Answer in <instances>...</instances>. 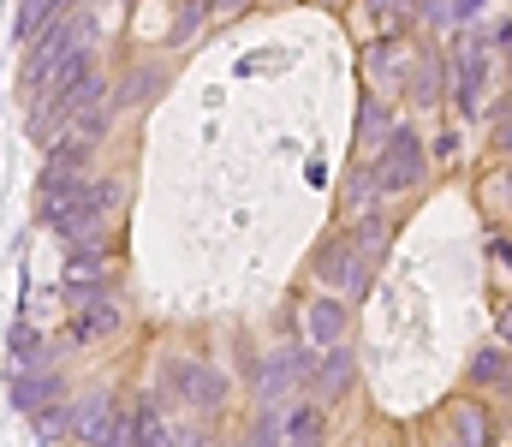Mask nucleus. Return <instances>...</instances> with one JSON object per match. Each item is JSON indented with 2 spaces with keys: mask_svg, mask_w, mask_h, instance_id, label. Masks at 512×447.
I'll return each instance as SVG.
<instances>
[{
  "mask_svg": "<svg viewBox=\"0 0 512 447\" xmlns=\"http://www.w3.org/2000/svg\"><path fill=\"white\" fill-rule=\"evenodd\" d=\"M310 370H316V346H310V340H280L268 358H251L245 388H251L256 406L280 412V406L292 400V388H304V382H310Z\"/></svg>",
  "mask_w": 512,
  "mask_h": 447,
  "instance_id": "1",
  "label": "nucleus"
},
{
  "mask_svg": "<svg viewBox=\"0 0 512 447\" xmlns=\"http://www.w3.org/2000/svg\"><path fill=\"white\" fill-rule=\"evenodd\" d=\"M310 269H316L322 293H340L346 304H358V298L376 293V269L358 257V239H352V227H334V233H322V245H316Z\"/></svg>",
  "mask_w": 512,
  "mask_h": 447,
  "instance_id": "2",
  "label": "nucleus"
},
{
  "mask_svg": "<svg viewBox=\"0 0 512 447\" xmlns=\"http://www.w3.org/2000/svg\"><path fill=\"white\" fill-rule=\"evenodd\" d=\"M161 400H173V406H185L197 418H215L233 400V376L215 370V364H203V358H173L161 370Z\"/></svg>",
  "mask_w": 512,
  "mask_h": 447,
  "instance_id": "3",
  "label": "nucleus"
},
{
  "mask_svg": "<svg viewBox=\"0 0 512 447\" xmlns=\"http://www.w3.org/2000/svg\"><path fill=\"white\" fill-rule=\"evenodd\" d=\"M90 30H96V18H90V12H66V18H54V24L30 42V60H24V90H36V96H42V90H48V78H54V66L90 48Z\"/></svg>",
  "mask_w": 512,
  "mask_h": 447,
  "instance_id": "4",
  "label": "nucleus"
},
{
  "mask_svg": "<svg viewBox=\"0 0 512 447\" xmlns=\"http://www.w3.org/2000/svg\"><path fill=\"white\" fill-rule=\"evenodd\" d=\"M376 173H382L387 197H393V191H417V185L429 179V149H423V138H417L411 126H393L382 155H376Z\"/></svg>",
  "mask_w": 512,
  "mask_h": 447,
  "instance_id": "5",
  "label": "nucleus"
},
{
  "mask_svg": "<svg viewBox=\"0 0 512 447\" xmlns=\"http://www.w3.org/2000/svg\"><path fill=\"white\" fill-rule=\"evenodd\" d=\"M72 418H78L72 436L84 447H137V424L114 394H90L84 406H72Z\"/></svg>",
  "mask_w": 512,
  "mask_h": 447,
  "instance_id": "6",
  "label": "nucleus"
},
{
  "mask_svg": "<svg viewBox=\"0 0 512 447\" xmlns=\"http://www.w3.org/2000/svg\"><path fill=\"white\" fill-rule=\"evenodd\" d=\"M352 388H358V352H352V340H346V346L316 352V370H310L304 394H310L316 406H334V400H346Z\"/></svg>",
  "mask_w": 512,
  "mask_h": 447,
  "instance_id": "7",
  "label": "nucleus"
},
{
  "mask_svg": "<svg viewBox=\"0 0 512 447\" xmlns=\"http://www.w3.org/2000/svg\"><path fill=\"white\" fill-rule=\"evenodd\" d=\"M441 424H447V442L453 447H495L489 400H477V394H453V400L441 406Z\"/></svg>",
  "mask_w": 512,
  "mask_h": 447,
  "instance_id": "8",
  "label": "nucleus"
},
{
  "mask_svg": "<svg viewBox=\"0 0 512 447\" xmlns=\"http://www.w3.org/2000/svg\"><path fill=\"white\" fill-rule=\"evenodd\" d=\"M6 400H12V412H24V418H42L48 406H66V376L60 370H12V388H6Z\"/></svg>",
  "mask_w": 512,
  "mask_h": 447,
  "instance_id": "9",
  "label": "nucleus"
},
{
  "mask_svg": "<svg viewBox=\"0 0 512 447\" xmlns=\"http://www.w3.org/2000/svg\"><path fill=\"white\" fill-rule=\"evenodd\" d=\"M465 394H477V400H507L512 394V352L501 340H489V346L471 352V364H465Z\"/></svg>",
  "mask_w": 512,
  "mask_h": 447,
  "instance_id": "10",
  "label": "nucleus"
},
{
  "mask_svg": "<svg viewBox=\"0 0 512 447\" xmlns=\"http://www.w3.org/2000/svg\"><path fill=\"white\" fill-rule=\"evenodd\" d=\"M304 340H310L316 352L346 346V340H352V304H346L340 293H316L310 310H304Z\"/></svg>",
  "mask_w": 512,
  "mask_h": 447,
  "instance_id": "11",
  "label": "nucleus"
},
{
  "mask_svg": "<svg viewBox=\"0 0 512 447\" xmlns=\"http://www.w3.org/2000/svg\"><path fill=\"white\" fill-rule=\"evenodd\" d=\"M66 304H90V298L114 293V275H108V251H66Z\"/></svg>",
  "mask_w": 512,
  "mask_h": 447,
  "instance_id": "12",
  "label": "nucleus"
},
{
  "mask_svg": "<svg viewBox=\"0 0 512 447\" xmlns=\"http://www.w3.org/2000/svg\"><path fill=\"white\" fill-rule=\"evenodd\" d=\"M126 328V304H120V293H102V298H90V304H78L72 310V346H96V340H114Z\"/></svg>",
  "mask_w": 512,
  "mask_h": 447,
  "instance_id": "13",
  "label": "nucleus"
},
{
  "mask_svg": "<svg viewBox=\"0 0 512 447\" xmlns=\"http://www.w3.org/2000/svg\"><path fill=\"white\" fill-rule=\"evenodd\" d=\"M280 436H286V447H328V406H316V400L286 406L280 412Z\"/></svg>",
  "mask_w": 512,
  "mask_h": 447,
  "instance_id": "14",
  "label": "nucleus"
},
{
  "mask_svg": "<svg viewBox=\"0 0 512 447\" xmlns=\"http://www.w3.org/2000/svg\"><path fill=\"white\" fill-rule=\"evenodd\" d=\"M382 173H376V167H352V173H346V185H340V209H346V215H352V221H358V215H376V209H382Z\"/></svg>",
  "mask_w": 512,
  "mask_h": 447,
  "instance_id": "15",
  "label": "nucleus"
},
{
  "mask_svg": "<svg viewBox=\"0 0 512 447\" xmlns=\"http://www.w3.org/2000/svg\"><path fill=\"white\" fill-rule=\"evenodd\" d=\"M483 78H489V54H483L477 42H465V48H459V108H465V114H477Z\"/></svg>",
  "mask_w": 512,
  "mask_h": 447,
  "instance_id": "16",
  "label": "nucleus"
},
{
  "mask_svg": "<svg viewBox=\"0 0 512 447\" xmlns=\"http://www.w3.org/2000/svg\"><path fill=\"white\" fill-rule=\"evenodd\" d=\"M6 352H12V370H42V358H48V346H42V334L30 322H12Z\"/></svg>",
  "mask_w": 512,
  "mask_h": 447,
  "instance_id": "17",
  "label": "nucleus"
},
{
  "mask_svg": "<svg viewBox=\"0 0 512 447\" xmlns=\"http://www.w3.org/2000/svg\"><path fill=\"white\" fill-rule=\"evenodd\" d=\"M280 412H286V406H280ZM280 412L256 406V418L245 424V447H286V436H280Z\"/></svg>",
  "mask_w": 512,
  "mask_h": 447,
  "instance_id": "18",
  "label": "nucleus"
},
{
  "mask_svg": "<svg viewBox=\"0 0 512 447\" xmlns=\"http://www.w3.org/2000/svg\"><path fill=\"white\" fill-rule=\"evenodd\" d=\"M411 102H417V108L441 102V60H417V72H411Z\"/></svg>",
  "mask_w": 512,
  "mask_h": 447,
  "instance_id": "19",
  "label": "nucleus"
},
{
  "mask_svg": "<svg viewBox=\"0 0 512 447\" xmlns=\"http://www.w3.org/2000/svg\"><path fill=\"white\" fill-rule=\"evenodd\" d=\"M358 126H364V144H387V132H393L376 96H364V102H358Z\"/></svg>",
  "mask_w": 512,
  "mask_h": 447,
  "instance_id": "20",
  "label": "nucleus"
},
{
  "mask_svg": "<svg viewBox=\"0 0 512 447\" xmlns=\"http://www.w3.org/2000/svg\"><path fill=\"white\" fill-rule=\"evenodd\" d=\"M203 12H209V0H179V12H173V30H167V42H191V30L203 24Z\"/></svg>",
  "mask_w": 512,
  "mask_h": 447,
  "instance_id": "21",
  "label": "nucleus"
},
{
  "mask_svg": "<svg viewBox=\"0 0 512 447\" xmlns=\"http://www.w3.org/2000/svg\"><path fill=\"white\" fill-rule=\"evenodd\" d=\"M155 90H161V72H155V66H131L120 102H143V96H155Z\"/></svg>",
  "mask_w": 512,
  "mask_h": 447,
  "instance_id": "22",
  "label": "nucleus"
},
{
  "mask_svg": "<svg viewBox=\"0 0 512 447\" xmlns=\"http://www.w3.org/2000/svg\"><path fill=\"white\" fill-rule=\"evenodd\" d=\"M370 12L387 24V42H393V36L411 24V0H370Z\"/></svg>",
  "mask_w": 512,
  "mask_h": 447,
  "instance_id": "23",
  "label": "nucleus"
},
{
  "mask_svg": "<svg viewBox=\"0 0 512 447\" xmlns=\"http://www.w3.org/2000/svg\"><path fill=\"white\" fill-rule=\"evenodd\" d=\"M36 430H42V436H72L78 418H72V406H48V412L36 418Z\"/></svg>",
  "mask_w": 512,
  "mask_h": 447,
  "instance_id": "24",
  "label": "nucleus"
},
{
  "mask_svg": "<svg viewBox=\"0 0 512 447\" xmlns=\"http://www.w3.org/2000/svg\"><path fill=\"white\" fill-rule=\"evenodd\" d=\"M495 340H501V346L512 352V293H507V298H495Z\"/></svg>",
  "mask_w": 512,
  "mask_h": 447,
  "instance_id": "25",
  "label": "nucleus"
},
{
  "mask_svg": "<svg viewBox=\"0 0 512 447\" xmlns=\"http://www.w3.org/2000/svg\"><path fill=\"white\" fill-rule=\"evenodd\" d=\"M489 257H495V263L512 275V245H507V239H489Z\"/></svg>",
  "mask_w": 512,
  "mask_h": 447,
  "instance_id": "26",
  "label": "nucleus"
},
{
  "mask_svg": "<svg viewBox=\"0 0 512 447\" xmlns=\"http://www.w3.org/2000/svg\"><path fill=\"white\" fill-rule=\"evenodd\" d=\"M495 144H501V149L512 155V108H501V138H495Z\"/></svg>",
  "mask_w": 512,
  "mask_h": 447,
  "instance_id": "27",
  "label": "nucleus"
},
{
  "mask_svg": "<svg viewBox=\"0 0 512 447\" xmlns=\"http://www.w3.org/2000/svg\"><path fill=\"white\" fill-rule=\"evenodd\" d=\"M465 12H477V0H459V18H465Z\"/></svg>",
  "mask_w": 512,
  "mask_h": 447,
  "instance_id": "28",
  "label": "nucleus"
},
{
  "mask_svg": "<svg viewBox=\"0 0 512 447\" xmlns=\"http://www.w3.org/2000/svg\"><path fill=\"white\" fill-rule=\"evenodd\" d=\"M60 6H78V0H60Z\"/></svg>",
  "mask_w": 512,
  "mask_h": 447,
  "instance_id": "29",
  "label": "nucleus"
},
{
  "mask_svg": "<svg viewBox=\"0 0 512 447\" xmlns=\"http://www.w3.org/2000/svg\"><path fill=\"white\" fill-rule=\"evenodd\" d=\"M441 447H453V442H441Z\"/></svg>",
  "mask_w": 512,
  "mask_h": 447,
  "instance_id": "30",
  "label": "nucleus"
}]
</instances>
